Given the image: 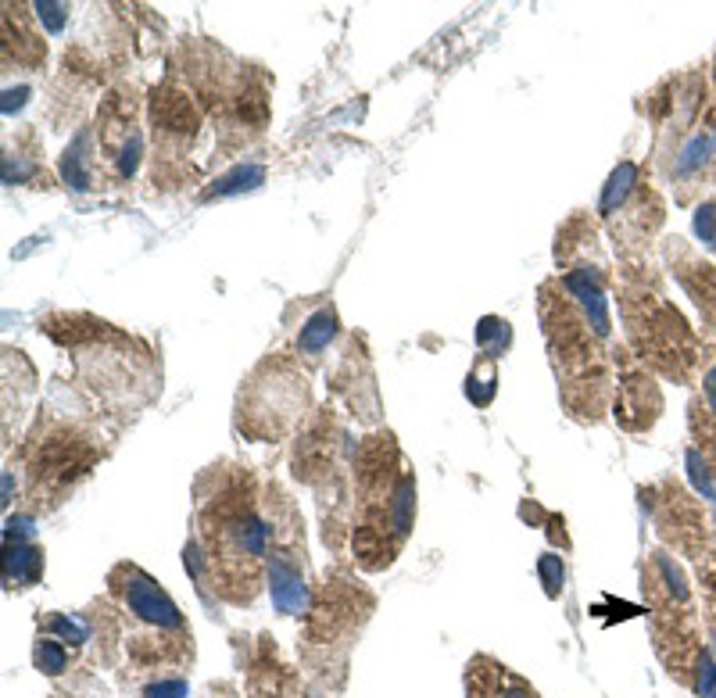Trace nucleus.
<instances>
[{
  "mask_svg": "<svg viewBox=\"0 0 716 698\" xmlns=\"http://www.w3.org/2000/svg\"><path fill=\"white\" fill-rule=\"evenodd\" d=\"M212 527L208 537V566L219 573V588L230 602H251L258 591V570L269 562V541H273V523L258 512L251 498L226 494L212 505Z\"/></svg>",
  "mask_w": 716,
  "mask_h": 698,
  "instance_id": "f257e3e1",
  "label": "nucleus"
},
{
  "mask_svg": "<svg viewBox=\"0 0 716 698\" xmlns=\"http://www.w3.org/2000/svg\"><path fill=\"white\" fill-rule=\"evenodd\" d=\"M269 591H273V605L283 616H298L305 613L308 605V588H305V570L294 552L287 548H273L269 552Z\"/></svg>",
  "mask_w": 716,
  "mask_h": 698,
  "instance_id": "f03ea898",
  "label": "nucleus"
},
{
  "mask_svg": "<svg viewBox=\"0 0 716 698\" xmlns=\"http://www.w3.org/2000/svg\"><path fill=\"white\" fill-rule=\"evenodd\" d=\"M563 287L573 301L580 305V315H584V323L591 326L595 337H606L609 333V301H606V290H602V280H598V269L591 265H577L570 273L563 276Z\"/></svg>",
  "mask_w": 716,
  "mask_h": 698,
  "instance_id": "7ed1b4c3",
  "label": "nucleus"
},
{
  "mask_svg": "<svg viewBox=\"0 0 716 698\" xmlns=\"http://www.w3.org/2000/svg\"><path fill=\"white\" fill-rule=\"evenodd\" d=\"M43 577V552L33 541H4V584L33 588Z\"/></svg>",
  "mask_w": 716,
  "mask_h": 698,
  "instance_id": "20e7f679",
  "label": "nucleus"
},
{
  "mask_svg": "<svg viewBox=\"0 0 716 698\" xmlns=\"http://www.w3.org/2000/svg\"><path fill=\"white\" fill-rule=\"evenodd\" d=\"M333 333H337V312L333 308H319L298 333V351L301 355H319V351L330 348Z\"/></svg>",
  "mask_w": 716,
  "mask_h": 698,
  "instance_id": "39448f33",
  "label": "nucleus"
},
{
  "mask_svg": "<svg viewBox=\"0 0 716 698\" xmlns=\"http://www.w3.org/2000/svg\"><path fill=\"white\" fill-rule=\"evenodd\" d=\"M33 663L36 670L47 673V677H61V673L72 666V648L65 645V641L51 638V634H40L33 648Z\"/></svg>",
  "mask_w": 716,
  "mask_h": 698,
  "instance_id": "423d86ee",
  "label": "nucleus"
},
{
  "mask_svg": "<svg viewBox=\"0 0 716 698\" xmlns=\"http://www.w3.org/2000/svg\"><path fill=\"white\" fill-rule=\"evenodd\" d=\"M40 630H43V634H51V638L65 641L72 652H76V648H83L86 641H90V623H86L83 616L54 613V616H47V620H40Z\"/></svg>",
  "mask_w": 716,
  "mask_h": 698,
  "instance_id": "0eeeda50",
  "label": "nucleus"
},
{
  "mask_svg": "<svg viewBox=\"0 0 716 698\" xmlns=\"http://www.w3.org/2000/svg\"><path fill=\"white\" fill-rule=\"evenodd\" d=\"M638 187V165L634 162H620L616 165V172L609 176L606 190H602V201H598V212L609 215L613 208H620L623 201H627V194Z\"/></svg>",
  "mask_w": 716,
  "mask_h": 698,
  "instance_id": "6e6552de",
  "label": "nucleus"
},
{
  "mask_svg": "<svg viewBox=\"0 0 716 698\" xmlns=\"http://www.w3.org/2000/svg\"><path fill=\"white\" fill-rule=\"evenodd\" d=\"M265 183V169L262 165H237L233 172L219 176L208 190V197H233V194H244V190H255Z\"/></svg>",
  "mask_w": 716,
  "mask_h": 698,
  "instance_id": "1a4fd4ad",
  "label": "nucleus"
},
{
  "mask_svg": "<svg viewBox=\"0 0 716 698\" xmlns=\"http://www.w3.org/2000/svg\"><path fill=\"white\" fill-rule=\"evenodd\" d=\"M86 144H90V133H79L69 144V151H65V158H61V176L76 190H90V169H86L90 154H86Z\"/></svg>",
  "mask_w": 716,
  "mask_h": 698,
  "instance_id": "9d476101",
  "label": "nucleus"
},
{
  "mask_svg": "<svg viewBox=\"0 0 716 698\" xmlns=\"http://www.w3.org/2000/svg\"><path fill=\"white\" fill-rule=\"evenodd\" d=\"M709 158H713V140L699 133V137H691L688 144L681 147V154L674 158V176L677 179L699 176V172L709 165Z\"/></svg>",
  "mask_w": 716,
  "mask_h": 698,
  "instance_id": "9b49d317",
  "label": "nucleus"
},
{
  "mask_svg": "<svg viewBox=\"0 0 716 698\" xmlns=\"http://www.w3.org/2000/svg\"><path fill=\"white\" fill-rule=\"evenodd\" d=\"M495 391H498V373H495V366H491V355H487L484 362L469 373L466 398L473 401V405H480V409H487V405L495 401Z\"/></svg>",
  "mask_w": 716,
  "mask_h": 698,
  "instance_id": "f8f14e48",
  "label": "nucleus"
},
{
  "mask_svg": "<svg viewBox=\"0 0 716 698\" xmlns=\"http://www.w3.org/2000/svg\"><path fill=\"white\" fill-rule=\"evenodd\" d=\"M144 698H187V677L183 673H165V677H151L140 688Z\"/></svg>",
  "mask_w": 716,
  "mask_h": 698,
  "instance_id": "ddd939ff",
  "label": "nucleus"
},
{
  "mask_svg": "<svg viewBox=\"0 0 716 698\" xmlns=\"http://www.w3.org/2000/svg\"><path fill=\"white\" fill-rule=\"evenodd\" d=\"M477 341H480V348H484L487 355L495 358L498 351L509 344V323H502V319H491V315H487L484 323H480V330H477Z\"/></svg>",
  "mask_w": 716,
  "mask_h": 698,
  "instance_id": "4468645a",
  "label": "nucleus"
},
{
  "mask_svg": "<svg viewBox=\"0 0 716 698\" xmlns=\"http://www.w3.org/2000/svg\"><path fill=\"white\" fill-rule=\"evenodd\" d=\"M688 473H691V484L702 498H716V484H713V473H709L706 459H702L699 448H691L688 452Z\"/></svg>",
  "mask_w": 716,
  "mask_h": 698,
  "instance_id": "2eb2a0df",
  "label": "nucleus"
},
{
  "mask_svg": "<svg viewBox=\"0 0 716 698\" xmlns=\"http://www.w3.org/2000/svg\"><path fill=\"white\" fill-rule=\"evenodd\" d=\"M537 573H541V580H545L548 598H559V591H563V577H566L563 559H559V555H541V559H537Z\"/></svg>",
  "mask_w": 716,
  "mask_h": 698,
  "instance_id": "dca6fc26",
  "label": "nucleus"
},
{
  "mask_svg": "<svg viewBox=\"0 0 716 698\" xmlns=\"http://www.w3.org/2000/svg\"><path fill=\"white\" fill-rule=\"evenodd\" d=\"M695 691H699L702 698H716V663L709 652H699L695 656Z\"/></svg>",
  "mask_w": 716,
  "mask_h": 698,
  "instance_id": "f3484780",
  "label": "nucleus"
},
{
  "mask_svg": "<svg viewBox=\"0 0 716 698\" xmlns=\"http://www.w3.org/2000/svg\"><path fill=\"white\" fill-rule=\"evenodd\" d=\"M36 11H40L43 29H47L51 36H58L61 29H65V18H69V8H65V4H36Z\"/></svg>",
  "mask_w": 716,
  "mask_h": 698,
  "instance_id": "a211bd4d",
  "label": "nucleus"
},
{
  "mask_svg": "<svg viewBox=\"0 0 716 698\" xmlns=\"http://www.w3.org/2000/svg\"><path fill=\"white\" fill-rule=\"evenodd\" d=\"M26 97H29L26 86H18V90H8V94H4V115H11V111L22 108V104H26Z\"/></svg>",
  "mask_w": 716,
  "mask_h": 698,
  "instance_id": "6ab92c4d",
  "label": "nucleus"
},
{
  "mask_svg": "<svg viewBox=\"0 0 716 698\" xmlns=\"http://www.w3.org/2000/svg\"><path fill=\"white\" fill-rule=\"evenodd\" d=\"M702 384H706V401H709V412H713V416H716V366L709 369V373H706V380H702Z\"/></svg>",
  "mask_w": 716,
  "mask_h": 698,
  "instance_id": "aec40b11",
  "label": "nucleus"
}]
</instances>
